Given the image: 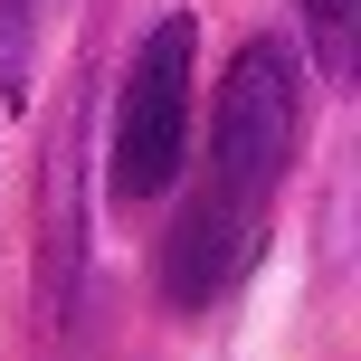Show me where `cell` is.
Instances as JSON below:
<instances>
[{
  "label": "cell",
  "instance_id": "1",
  "mask_svg": "<svg viewBox=\"0 0 361 361\" xmlns=\"http://www.w3.org/2000/svg\"><path fill=\"white\" fill-rule=\"evenodd\" d=\"M295 143H305V67H295L286 38H247L219 76V105H209V190L200 200L267 228V200L286 180Z\"/></svg>",
  "mask_w": 361,
  "mask_h": 361
},
{
  "label": "cell",
  "instance_id": "2",
  "mask_svg": "<svg viewBox=\"0 0 361 361\" xmlns=\"http://www.w3.org/2000/svg\"><path fill=\"white\" fill-rule=\"evenodd\" d=\"M190 48H200V29L190 19H162V29L133 48V67H124V86H114V152H105V180H114V200H162L171 180H180V152H190Z\"/></svg>",
  "mask_w": 361,
  "mask_h": 361
},
{
  "label": "cell",
  "instance_id": "3",
  "mask_svg": "<svg viewBox=\"0 0 361 361\" xmlns=\"http://www.w3.org/2000/svg\"><path fill=\"white\" fill-rule=\"evenodd\" d=\"M305 10V38L324 57V76H352V0H295Z\"/></svg>",
  "mask_w": 361,
  "mask_h": 361
}]
</instances>
